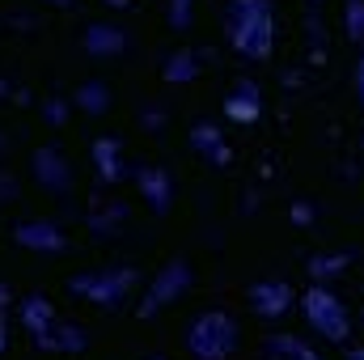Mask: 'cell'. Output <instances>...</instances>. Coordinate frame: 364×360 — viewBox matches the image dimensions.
Returning a JSON list of instances; mask_svg holds the SVG:
<instances>
[{
  "instance_id": "cell-1",
  "label": "cell",
  "mask_w": 364,
  "mask_h": 360,
  "mask_svg": "<svg viewBox=\"0 0 364 360\" xmlns=\"http://www.w3.org/2000/svg\"><path fill=\"white\" fill-rule=\"evenodd\" d=\"M225 34L237 55L263 64L275 51V9L272 0H229L225 9Z\"/></svg>"
},
{
  "instance_id": "cell-2",
  "label": "cell",
  "mask_w": 364,
  "mask_h": 360,
  "mask_svg": "<svg viewBox=\"0 0 364 360\" xmlns=\"http://www.w3.org/2000/svg\"><path fill=\"white\" fill-rule=\"evenodd\" d=\"M296 309H301V318L309 322V331L318 339H326V344H348L352 339V314H348L343 297L331 284H309L296 297Z\"/></svg>"
},
{
  "instance_id": "cell-3",
  "label": "cell",
  "mask_w": 364,
  "mask_h": 360,
  "mask_svg": "<svg viewBox=\"0 0 364 360\" xmlns=\"http://www.w3.org/2000/svg\"><path fill=\"white\" fill-rule=\"evenodd\" d=\"M242 344L237 318L225 309H203L191 327H186V348L195 360H229Z\"/></svg>"
},
{
  "instance_id": "cell-4",
  "label": "cell",
  "mask_w": 364,
  "mask_h": 360,
  "mask_svg": "<svg viewBox=\"0 0 364 360\" xmlns=\"http://www.w3.org/2000/svg\"><path fill=\"white\" fill-rule=\"evenodd\" d=\"M136 288V271L132 268H97L68 275V292H77L81 301H90L97 309H119Z\"/></svg>"
},
{
  "instance_id": "cell-5",
  "label": "cell",
  "mask_w": 364,
  "mask_h": 360,
  "mask_svg": "<svg viewBox=\"0 0 364 360\" xmlns=\"http://www.w3.org/2000/svg\"><path fill=\"white\" fill-rule=\"evenodd\" d=\"M191 280H195V275H191V263H186V259H170L166 268L153 275V284L144 288V301H140V318H153V314H161L170 301H178L182 292L191 288Z\"/></svg>"
},
{
  "instance_id": "cell-6",
  "label": "cell",
  "mask_w": 364,
  "mask_h": 360,
  "mask_svg": "<svg viewBox=\"0 0 364 360\" xmlns=\"http://www.w3.org/2000/svg\"><path fill=\"white\" fill-rule=\"evenodd\" d=\"M292 301H296V292H292L284 280H255V284L246 288V305H250L259 318H284V314L292 309Z\"/></svg>"
},
{
  "instance_id": "cell-7",
  "label": "cell",
  "mask_w": 364,
  "mask_h": 360,
  "mask_svg": "<svg viewBox=\"0 0 364 360\" xmlns=\"http://www.w3.org/2000/svg\"><path fill=\"white\" fill-rule=\"evenodd\" d=\"M34 179L38 186H47V191H55V195H64V191H73V166H68V157L55 149V144H43V149H34Z\"/></svg>"
},
{
  "instance_id": "cell-8",
  "label": "cell",
  "mask_w": 364,
  "mask_h": 360,
  "mask_svg": "<svg viewBox=\"0 0 364 360\" xmlns=\"http://www.w3.org/2000/svg\"><path fill=\"white\" fill-rule=\"evenodd\" d=\"M136 186H140V199H144L157 216L170 212V203H174V174H170L166 166H140Z\"/></svg>"
},
{
  "instance_id": "cell-9",
  "label": "cell",
  "mask_w": 364,
  "mask_h": 360,
  "mask_svg": "<svg viewBox=\"0 0 364 360\" xmlns=\"http://www.w3.org/2000/svg\"><path fill=\"white\" fill-rule=\"evenodd\" d=\"M13 242L26 246V250H43V255H60L68 246V238L51 225V221H21L13 229Z\"/></svg>"
},
{
  "instance_id": "cell-10",
  "label": "cell",
  "mask_w": 364,
  "mask_h": 360,
  "mask_svg": "<svg viewBox=\"0 0 364 360\" xmlns=\"http://www.w3.org/2000/svg\"><path fill=\"white\" fill-rule=\"evenodd\" d=\"M225 115L233 119V123H259V115H263V97H259V85L255 81H237L229 97H225Z\"/></svg>"
},
{
  "instance_id": "cell-11",
  "label": "cell",
  "mask_w": 364,
  "mask_h": 360,
  "mask_svg": "<svg viewBox=\"0 0 364 360\" xmlns=\"http://www.w3.org/2000/svg\"><path fill=\"white\" fill-rule=\"evenodd\" d=\"M55 322H60V314H55V305H51L43 292H34V297H26V301H21V327L34 335V344H38Z\"/></svg>"
},
{
  "instance_id": "cell-12",
  "label": "cell",
  "mask_w": 364,
  "mask_h": 360,
  "mask_svg": "<svg viewBox=\"0 0 364 360\" xmlns=\"http://www.w3.org/2000/svg\"><path fill=\"white\" fill-rule=\"evenodd\" d=\"M81 47H85L90 55H97V60H102V55H106V60H114V55H123V51H127V34H123L119 26H102V21H97V26L85 30Z\"/></svg>"
},
{
  "instance_id": "cell-13",
  "label": "cell",
  "mask_w": 364,
  "mask_h": 360,
  "mask_svg": "<svg viewBox=\"0 0 364 360\" xmlns=\"http://www.w3.org/2000/svg\"><path fill=\"white\" fill-rule=\"evenodd\" d=\"M93 166L102 182H119L123 179V144L114 136H97L93 140Z\"/></svg>"
},
{
  "instance_id": "cell-14",
  "label": "cell",
  "mask_w": 364,
  "mask_h": 360,
  "mask_svg": "<svg viewBox=\"0 0 364 360\" xmlns=\"http://www.w3.org/2000/svg\"><path fill=\"white\" fill-rule=\"evenodd\" d=\"M191 144H195V153L212 157V166H229V157H233L225 136H220V127H212V123H195L191 127Z\"/></svg>"
},
{
  "instance_id": "cell-15",
  "label": "cell",
  "mask_w": 364,
  "mask_h": 360,
  "mask_svg": "<svg viewBox=\"0 0 364 360\" xmlns=\"http://www.w3.org/2000/svg\"><path fill=\"white\" fill-rule=\"evenodd\" d=\"M267 360H322L301 335H267Z\"/></svg>"
},
{
  "instance_id": "cell-16",
  "label": "cell",
  "mask_w": 364,
  "mask_h": 360,
  "mask_svg": "<svg viewBox=\"0 0 364 360\" xmlns=\"http://www.w3.org/2000/svg\"><path fill=\"white\" fill-rule=\"evenodd\" d=\"M38 348H47V352H81V348H85V331L73 327V322H55V327L38 339Z\"/></svg>"
},
{
  "instance_id": "cell-17",
  "label": "cell",
  "mask_w": 364,
  "mask_h": 360,
  "mask_svg": "<svg viewBox=\"0 0 364 360\" xmlns=\"http://www.w3.org/2000/svg\"><path fill=\"white\" fill-rule=\"evenodd\" d=\"M73 106L85 110V115H106V110H110V90H106L102 81H85L81 90L73 93Z\"/></svg>"
},
{
  "instance_id": "cell-18",
  "label": "cell",
  "mask_w": 364,
  "mask_h": 360,
  "mask_svg": "<svg viewBox=\"0 0 364 360\" xmlns=\"http://www.w3.org/2000/svg\"><path fill=\"white\" fill-rule=\"evenodd\" d=\"M343 30L352 43H364V0H343Z\"/></svg>"
},
{
  "instance_id": "cell-19",
  "label": "cell",
  "mask_w": 364,
  "mask_h": 360,
  "mask_svg": "<svg viewBox=\"0 0 364 360\" xmlns=\"http://www.w3.org/2000/svg\"><path fill=\"white\" fill-rule=\"evenodd\" d=\"M348 271V255H331V259H314L309 263V275L318 280V284H326V280H335V275H343Z\"/></svg>"
},
{
  "instance_id": "cell-20",
  "label": "cell",
  "mask_w": 364,
  "mask_h": 360,
  "mask_svg": "<svg viewBox=\"0 0 364 360\" xmlns=\"http://www.w3.org/2000/svg\"><path fill=\"white\" fill-rule=\"evenodd\" d=\"M191 77H195V55H191V51H178V55H170L166 81H191Z\"/></svg>"
},
{
  "instance_id": "cell-21",
  "label": "cell",
  "mask_w": 364,
  "mask_h": 360,
  "mask_svg": "<svg viewBox=\"0 0 364 360\" xmlns=\"http://www.w3.org/2000/svg\"><path fill=\"white\" fill-rule=\"evenodd\" d=\"M191 21H195V0H170V26L191 30Z\"/></svg>"
},
{
  "instance_id": "cell-22",
  "label": "cell",
  "mask_w": 364,
  "mask_h": 360,
  "mask_svg": "<svg viewBox=\"0 0 364 360\" xmlns=\"http://www.w3.org/2000/svg\"><path fill=\"white\" fill-rule=\"evenodd\" d=\"M352 90H356V97H360V106H364V55L356 60V73H352Z\"/></svg>"
},
{
  "instance_id": "cell-23",
  "label": "cell",
  "mask_w": 364,
  "mask_h": 360,
  "mask_svg": "<svg viewBox=\"0 0 364 360\" xmlns=\"http://www.w3.org/2000/svg\"><path fill=\"white\" fill-rule=\"evenodd\" d=\"M47 119L60 123V119H64V102H47Z\"/></svg>"
},
{
  "instance_id": "cell-24",
  "label": "cell",
  "mask_w": 364,
  "mask_h": 360,
  "mask_svg": "<svg viewBox=\"0 0 364 360\" xmlns=\"http://www.w3.org/2000/svg\"><path fill=\"white\" fill-rule=\"evenodd\" d=\"M9 348V327H4V318H0V352Z\"/></svg>"
},
{
  "instance_id": "cell-25",
  "label": "cell",
  "mask_w": 364,
  "mask_h": 360,
  "mask_svg": "<svg viewBox=\"0 0 364 360\" xmlns=\"http://www.w3.org/2000/svg\"><path fill=\"white\" fill-rule=\"evenodd\" d=\"M47 4H55V9H73L77 0H47Z\"/></svg>"
},
{
  "instance_id": "cell-26",
  "label": "cell",
  "mask_w": 364,
  "mask_h": 360,
  "mask_svg": "<svg viewBox=\"0 0 364 360\" xmlns=\"http://www.w3.org/2000/svg\"><path fill=\"white\" fill-rule=\"evenodd\" d=\"M348 360H364V344H360V348H352V352H348Z\"/></svg>"
},
{
  "instance_id": "cell-27",
  "label": "cell",
  "mask_w": 364,
  "mask_h": 360,
  "mask_svg": "<svg viewBox=\"0 0 364 360\" xmlns=\"http://www.w3.org/2000/svg\"><path fill=\"white\" fill-rule=\"evenodd\" d=\"M106 4H110V9H127L132 0H106Z\"/></svg>"
},
{
  "instance_id": "cell-28",
  "label": "cell",
  "mask_w": 364,
  "mask_h": 360,
  "mask_svg": "<svg viewBox=\"0 0 364 360\" xmlns=\"http://www.w3.org/2000/svg\"><path fill=\"white\" fill-rule=\"evenodd\" d=\"M149 360H170V356H149Z\"/></svg>"
},
{
  "instance_id": "cell-29",
  "label": "cell",
  "mask_w": 364,
  "mask_h": 360,
  "mask_svg": "<svg viewBox=\"0 0 364 360\" xmlns=\"http://www.w3.org/2000/svg\"><path fill=\"white\" fill-rule=\"evenodd\" d=\"M0 149H4V132H0Z\"/></svg>"
}]
</instances>
